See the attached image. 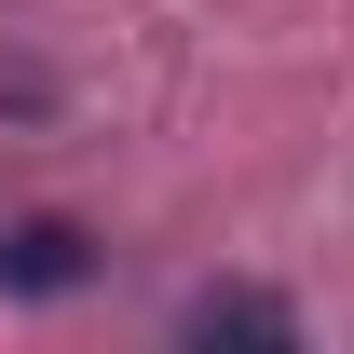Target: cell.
<instances>
[{"label":"cell","mask_w":354,"mask_h":354,"mask_svg":"<svg viewBox=\"0 0 354 354\" xmlns=\"http://www.w3.org/2000/svg\"><path fill=\"white\" fill-rule=\"evenodd\" d=\"M82 272H95V245L68 218H14V232H0V286H14V300H68Z\"/></svg>","instance_id":"cell-1"},{"label":"cell","mask_w":354,"mask_h":354,"mask_svg":"<svg viewBox=\"0 0 354 354\" xmlns=\"http://www.w3.org/2000/svg\"><path fill=\"white\" fill-rule=\"evenodd\" d=\"M177 327H191V341H300V313L259 300V286H191V300H177Z\"/></svg>","instance_id":"cell-2"}]
</instances>
